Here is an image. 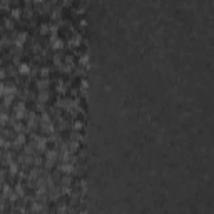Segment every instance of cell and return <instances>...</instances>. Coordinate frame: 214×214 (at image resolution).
Wrapping results in <instances>:
<instances>
[{"mask_svg":"<svg viewBox=\"0 0 214 214\" xmlns=\"http://www.w3.org/2000/svg\"><path fill=\"white\" fill-rule=\"evenodd\" d=\"M24 115V104H18L17 105V117H22Z\"/></svg>","mask_w":214,"mask_h":214,"instance_id":"obj_1","label":"cell"},{"mask_svg":"<svg viewBox=\"0 0 214 214\" xmlns=\"http://www.w3.org/2000/svg\"><path fill=\"white\" fill-rule=\"evenodd\" d=\"M18 70H20L22 74H27V72H29V65H27V64H22V65H20V69H18Z\"/></svg>","mask_w":214,"mask_h":214,"instance_id":"obj_2","label":"cell"},{"mask_svg":"<svg viewBox=\"0 0 214 214\" xmlns=\"http://www.w3.org/2000/svg\"><path fill=\"white\" fill-rule=\"evenodd\" d=\"M25 40V34H18V37H17V44H22Z\"/></svg>","mask_w":214,"mask_h":214,"instance_id":"obj_3","label":"cell"},{"mask_svg":"<svg viewBox=\"0 0 214 214\" xmlns=\"http://www.w3.org/2000/svg\"><path fill=\"white\" fill-rule=\"evenodd\" d=\"M62 45H64V44H62V40H59V38H57V40L54 42V47H55V49H60Z\"/></svg>","mask_w":214,"mask_h":214,"instance_id":"obj_4","label":"cell"},{"mask_svg":"<svg viewBox=\"0 0 214 214\" xmlns=\"http://www.w3.org/2000/svg\"><path fill=\"white\" fill-rule=\"evenodd\" d=\"M60 169H62L64 172H70V171H72V167H70V166H67V164H64V166H60Z\"/></svg>","mask_w":214,"mask_h":214,"instance_id":"obj_5","label":"cell"},{"mask_svg":"<svg viewBox=\"0 0 214 214\" xmlns=\"http://www.w3.org/2000/svg\"><path fill=\"white\" fill-rule=\"evenodd\" d=\"M38 147H40V149L45 147V139H38Z\"/></svg>","mask_w":214,"mask_h":214,"instance_id":"obj_6","label":"cell"},{"mask_svg":"<svg viewBox=\"0 0 214 214\" xmlns=\"http://www.w3.org/2000/svg\"><path fill=\"white\" fill-rule=\"evenodd\" d=\"M40 101H47V92H42V95H38Z\"/></svg>","mask_w":214,"mask_h":214,"instance_id":"obj_7","label":"cell"},{"mask_svg":"<svg viewBox=\"0 0 214 214\" xmlns=\"http://www.w3.org/2000/svg\"><path fill=\"white\" fill-rule=\"evenodd\" d=\"M38 87H47V82L44 80V82H38Z\"/></svg>","mask_w":214,"mask_h":214,"instance_id":"obj_8","label":"cell"},{"mask_svg":"<svg viewBox=\"0 0 214 214\" xmlns=\"http://www.w3.org/2000/svg\"><path fill=\"white\" fill-rule=\"evenodd\" d=\"M18 13H20L18 10H13V12H12V15H13V17H18Z\"/></svg>","mask_w":214,"mask_h":214,"instance_id":"obj_9","label":"cell"}]
</instances>
